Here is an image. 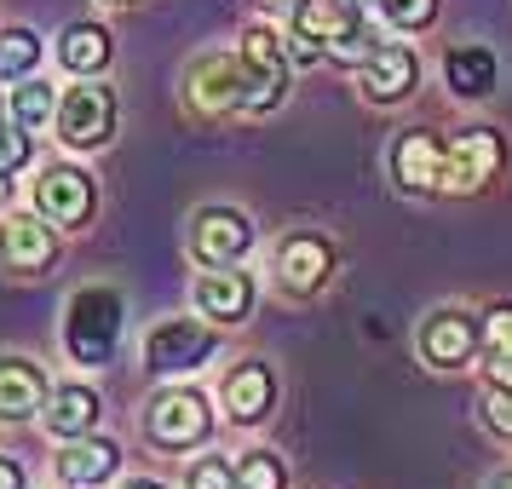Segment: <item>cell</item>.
Here are the masks:
<instances>
[{
	"instance_id": "5b68a950",
	"label": "cell",
	"mask_w": 512,
	"mask_h": 489,
	"mask_svg": "<svg viewBox=\"0 0 512 489\" xmlns=\"http://www.w3.org/2000/svg\"><path fill=\"white\" fill-rule=\"evenodd\" d=\"M501 167V139L489 127H472L455 144H443V173H438V196H461V190H478Z\"/></svg>"
},
{
	"instance_id": "7a4b0ae2",
	"label": "cell",
	"mask_w": 512,
	"mask_h": 489,
	"mask_svg": "<svg viewBox=\"0 0 512 489\" xmlns=\"http://www.w3.org/2000/svg\"><path fill=\"white\" fill-rule=\"evenodd\" d=\"M144 432L150 443H162V449H190V443H202L213 432V409L202 392H190V386H167V392L150 397V409H144Z\"/></svg>"
},
{
	"instance_id": "5bb4252c",
	"label": "cell",
	"mask_w": 512,
	"mask_h": 489,
	"mask_svg": "<svg viewBox=\"0 0 512 489\" xmlns=\"http://www.w3.org/2000/svg\"><path fill=\"white\" fill-rule=\"evenodd\" d=\"M47 409V374L29 357H0V420H29Z\"/></svg>"
},
{
	"instance_id": "ac0fdd59",
	"label": "cell",
	"mask_w": 512,
	"mask_h": 489,
	"mask_svg": "<svg viewBox=\"0 0 512 489\" xmlns=\"http://www.w3.org/2000/svg\"><path fill=\"white\" fill-rule=\"evenodd\" d=\"M116 461H121V449L110 438H75L70 449L58 455V478H64V484L93 489V484H104V478L116 472Z\"/></svg>"
},
{
	"instance_id": "603a6c76",
	"label": "cell",
	"mask_w": 512,
	"mask_h": 489,
	"mask_svg": "<svg viewBox=\"0 0 512 489\" xmlns=\"http://www.w3.org/2000/svg\"><path fill=\"white\" fill-rule=\"evenodd\" d=\"M41 64V35L35 29H0V81H24Z\"/></svg>"
},
{
	"instance_id": "4fadbf2b",
	"label": "cell",
	"mask_w": 512,
	"mask_h": 489,
	"mask_svg": "<svg viewBox=\"0 0 512 489\" xmlns=\"http://www.w3.org/2000/svg\"><path fill=\"white\" fill-rule=\"evenodd\" d=\"M52 254H58V242H52V231L35 213H12V219L0 225V259H6L12 271H47Z\"/></svg>"
},
{
	"instance_id": "836d02e7",
	"label": "cell",
	"mask_w": 512,
	"mask_h": 489,
	"mask_svg": "<svg viewBox=\"0 0 512 489\" xmlns=\"http://www.w3.org/2000/svg\"><path fill=\"white\" fill-rule=\"evenodd\" d=\"M351 6H369V0H351Z\"/></svg>"
},
{
	"instance_id": "f546056e",
	"label": "cell",
	"mask_w": 512,
	"mask_h": 489,
	"mask_svg": "<svg viewBox=\"0 0 512 489\" xmlns=\"http://www.w3.org/2000/svg\"><path fill=\"white\" fill-rule=\"evenodd\" d=\"M0 489H24V466L6 461V455H0Z\"/></svg>"
},
{
	"instance_id": "277c9868",
	"label": "cell",
	"mask_w": 512,
	"mask_h": 489,
	"mask_svg": "<svg viewBox=\"0 0 512 489\" xmlns=\"http://www.w3.org/2000/svg\"><path fill=\"white\" fill-rule=\"evenodd\" d=\"M213 328L190 323V317H173V323H156L150 328V340H144V363H150V374H190L202 369L213 357Z\"/></svg>"
},
{
	"instance_id": "484cf974",
	"label": "cell",
	"mask_w": 512,
	"mask_h": 489,
	"mask_svg": "<svg viewBox=\"0 0 512 489\" xmlns=\"http://www.w3.org/2000/svg\"><path fill=\"white\" fill-rule=\"evenodd\" d=\"M374 6H380L386 24L403 29V35H409V29H426L432 18H438V0H374Z\"/></svg>"
},
{
	"instance_id": "cb8c5ba5",
	"label": "cell",
	"mask_w": 512,
	"mask_h": 489,
	"mask_svg": "<svg viewBox=\"0 0 512 489\" xmlns=\"http://www.w3.org/2000/svg\"><path fill=\"white\" fill-rule=\"evenodd\" d=\"M47 116H58V98H52L47 81H35V75H24V87L12 93V121L24 127V133H35Z\"/></svg>"
},
{
	"instance_id": "d4e9b609",
	"label": "cell",
	"mask_w": 512,
	"mask_h": 489,
	"mask_svg": "<svg viewBox=\"0 0 512 489\" xmlns=\"http://www.w3.org/2000/svg\"><path fill=\"white\" fill-rule=\"evenodd\" d=\"M236 489H288V472H282L277 455L254 449V455H242V466H236Z\"/></svg>"
},
{
	"instance_id": "7c38bea8",
	"label": "cell",
	"mask_w": 512,
	"mask_h": 489,
	"mask_svg": "<svg viewBox=\"0 0 512 489\" xmlns=\"http://www.w3.org/2000/svg\"><path fill=\"white\" fill-rule=\"evenodd\" d=\"M242 64L254 75V104H248V110L282 104V93H288V58H282V41L271 29H248V35H242Z\"/></svg>"
},
{
	"instance_id": "9c48e42d",
	"label": "cell",
	"mask_w": 512,
	"mask_h": 489,
	"mask_svg": "<svg viewBox=\"0 0 512 489\" xmlns=\"http://www.w3.org/2000/svg\"><path fill=\"white\" fill-rule=\"evenodd\" d=\"M35 208L47 225H87V213H93V179L81 173V167H47L41 179H35Z\"/></svg>"
},
{
	"instance_id": "2e32d148",
	"label": "cell",
	"mask_w": 512,
	"mask_h": 489,
	"mask_svg": "<svg viewBox=\"0 0 512 489\" xmlns=\"http://www.w3.org/2000/svg\"><path fill=\"white\" fill-rule=\"evenodd\" d=\"M271 397H277V380H271L265 363H236V369L225 374V415L242 420V426L265 415V409H271Z\"/></svg>"
},
{
	"instance_id": "3957f363",
	"label": "cell",
	"mask_w": 512,
	"mask_h": 489,
	"mask_svg": "<svg viewBox=\"0 0 512 489\" xmlns=\"http://www.w3.org/2000/svg\"><path fill=\"white\" fill-rule=\"evenodd\" d=\"M116 133V93L104 81H81L58 98V139L70 150H98Z\"/></svg>"
},
{
	"instance_id": "d6a6232c",
	"label": "cell",
	"mask_w": 512,
	"mask_h": 489,
	"mask_svg": "<svg viewBox=\"0 0 512 489\" xmlns=\"http://www.w3.org/2000/svg\"><path fill=\"white\" fill-rule=\"evenodd\" d=\"M0 196H6V167H0Z\"/></svg>"
},
{
	"instance_id": "9a60e30c",
	"label": "cell",
	"mask_w": 512,
	"mask_h": 489,
	"mask_svg": "<svg viewBox=\"0 0 512 489\" xmlns=\"http://www.w3.org/2000/svg\"><path fill=\"white\" fill-rule=\"evenodd\" d=\"M420 81V64L415 52L403 47V41H386V47H374V58L363 64V93L380 98V104H392V98H403L409 87Z\"/></svg>"
},
{
	"instance_id": "1f68e13d",
	"label": "cell",
	"mask_w": 512,
	"mask_h": 489,
	"mask_svg": "<svg viewBox=\"0 0 512 489\" xmlns=\"http://www.w3.org/2000/svg\"><path fill=\"white\" fill-rule=\"evenodd\" d=\"M489 489H512V472H507V478H495V484H489Z\"/></svg>"
},
{
	"instance_id": "7402d4cb",
	"label": "cell",
	"mask_w": 512,
	"mask_h": 489,
	"mask_svg": "<svg viewBox=\"0 0 512 489\" xmlns=\"http://www.w3.org/2000/svg\"><path fill=\"white\" fill-rule=\"evenodd\" d=\"M484 369L495 386H512V305H495L484 328Z\"/></svg>"
},
{
	"instance_id": "ba28073f",
	"label": "cell",
	"mask_w": 512,
	"mask_h": 489,
	"mask_svg": "<svg viewBox=\"0 0 512 489\" xmlns=\"http://www.w3.org/2000/svg\"><path fill=\"white\" fill-rule=\"evenodd\" d=\"M190 98L202 110H248L254 104V75L242 64V52L236 58H202L190 70Z\"/></svg>"
},
{
	"instance_id": "44dd1931",
	"label": "cell",
	"mask_w": 512,
	"mask_h": 489,
	"mask_svg": "<svg viewBox=\"0 0 512 489\" xmlns=\"http://www.w3.org/2000/svg\"><path fill=\"white\" fill-rule=\"evenodd\" d=\"M443 70H449V87L461 98H484L489 87H495V58H489L484 47H455Z\"/></svg>"
},
{
	"instance_id": "4dcf8cb0",
	"label": "cell",
	"mask_w": 512,
	"mask_h": 489,
	"mask_svg": "<svg viewBox=\"0 0 512 489\" xmlns=\"http://www.w3.org/2000/svg\"><path fill=\"white\" fill-rule=\"evenodd\" d=\"M121 489H162V484H150V478H127Z\"/></svg>"
},
{
	"instance_id": "e575fe53",
	"label": "cell",
	"mask_w": 512,
	"mask_h": 489,
	"mask_svg": "<svg viewBox=\"0 0 512 489\" xmlns=\"http://www.w3.org/2000/svg\"><path fill=\"white\" fill-rule=\"evenodd\" d=\"M70 489H81V484H70Z\"/></svg>"
},
{
	"instance_id": "6da1fadb",
	"label": "cell",
	"mask_w": 512,
	"mask_h": 489,
	"mask_svg": "<svg viewBox=\"0 0 512 489\" xmlns=\"http://www.w3.org/2000/svg\"><path fill=\"white\" fill-rule=\"evenodd\" d=\"M121 334V294L116 288H81L64 305V346L75 363H110Z\"/></svg>"
},
{
	"instance_id": "ffe728a7",
	"label": "cell",
	"mask_w": 512,
	"mask_h": 489,
	"mask_svg": "<svg viewBox=\"0 0 512 489\" xmlns=\"http://www.w3.org/2000/svg\"><path fill=\"white\" fill-rule=\"evenodd\" d=\"M58 64L70 75H98L110 64V35L98 24H70L64 29V41H58Z\"/></svg>"
},
{
	"instance_id": "f1b7e54d",
	"label": "cell",
	"mask_w": 512,
	"mask_h": 489,
	"mask_svg": "<svg viewBox=\"0 0 512 489\" xmlns=\"http://www.w3.org/2000/svg\"><path fill=\"white\" fill-rule=\"evenodd\" d=\"M484 415H489V426H495V432H507V438H512V386H495V392H489Z\"/></svg>"
},
{
	"instance_id": "d6986e66",
	"label": "cell",
	"mask_w": 512,
	"mask_h": 489,
	"mask_svg": "<svg viewBox=\"0 0 512 489\" xmlns=\"http://www.w3.org/2000/svg\"><path fill=\"white\" fill-rule=\"evenodd\" d=\"M98 392L93 386H58V392L47 397V432H58V438H87L98 426Z\"/></svg>"
},
{
	"instance_id": "8fae6325",
	"label": "cell",
	"mask_w": 512,
	"mask_h": 489,
	"mask_svg": "<svg viewBox=\"0 0 512 489\" xmlns=\"http://www.w3.org/2000/svg\"><path fill=\"white\" fill-rule=\"evenodd\" d=\"M328 271H334V248H328L323 236L300 231L277 248V277H282L288 294H317L328 282Z\"/></svg>"
},
{
	"instance_id": "8992f818",
	"label": "cell",
	"mask_w": 512,
	"mask_h": 489,
	"mask_svg": "<svg viewBox=\"0 0 512 489\" xmlns=\"http://www.w3.org/2000/svg\"><path fill=\"white\" fill-rule=\"evenodd\" d=\"M478 346H484V328L472 311H432L420 328V351L432 369H461V363H472Z\"/></svg>"
},
{
	"instance_id": "83f0119b",
	"label": "cell",
	"mask_w": 512,
	"mask_h": 489,
	"mask_svg": "<svg viewBox=\"0 0 512 489\" xmlns=\"http://www.w3.org/2000/svg\"><path fill=\"white\" fill-rule=\"evenodd\" d=\"M24 162H29V133H24V127H6V121H0V167L12 173V167H24Z\"/></svg>"
},
{
	"instance_id": "4316f807",
	"label": "cell",
	"mask_w": 512,
	"mask_h": 489,
	"mask_svg": "<svg viewBox=\"0 0 512 489\" xmlns=\"http://www.w3.org/2000/svg\"><path fill=\"white\" fill-rule=\"evenodd\" d=\"M185 489H236V466L225 455H202L185 472Z\"/></svg>"
},
{
	"instance_id": "30bf717a",
	"label": "cell",
	"mask_w": 512,
	"mask_h": 489,
	"mask_svg": "<svg viewBox=\"0 0 512 489\" xmlns=\"http://www.w3.org/2000/svg\"><path fill=\"white\" fill-rule=\"evenodd\" d=\"M196 311L213 317V323H242V317L254 311V282H248V271H236V265H208V271L196 277Z\"/></svg>"
},
{
	"instance_id": "e0dca14e",
	"label": "cell",
	"mask_w": 512,
	"mask_h": 489,
	"mask_svg": "<svg viewBox=\"0 0 512 489\" xmlns=\"http://www.w3.org/2000/svg\"><path fill=\"white\" fill-rule=\"evenodd\" d=\"M392 167H397V185L403 190H438V173H443V144L432 133H403L392 150Z\"/></svg>"
},
{
	"instance_id": "52a82bcc",
	"label": "cell",
	"mask_w": 512,
	"mask_h": 489,
	"mask_svg": "<svg viewBox=\"0 0 512 489\" xmlns=\"http://www.w3.org/2000/svg\"><path fill=\"white\" fill-rule=\"evenodd\" d=\"M190 248L202 265H236V259L254 248V225L236 208H202L190 225Z\"/></svg>"
}]
</instances>
